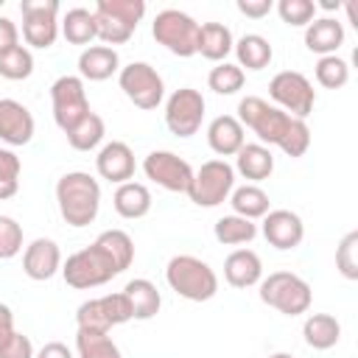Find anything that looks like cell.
Returning <instances> with one entry per match:
<instances>
[{"mask_svg": "<svg viewBox=\"0 0 358 358\" xmlns=\"http://www.w3.org/2000/svg\"><path fill=\"white\" fill-rule=\"evenodd\" d=\"M56 204L64 224L81 229L98 218L101 210V185L87 171H67L56 182Z\"/></svg>", "mask_w": 358, "mask_h": 358, "instance_id": "cell-1", "label": "cell"}, {"mask_svg": "<svg viewBox=\"0 0 358 358\" xmlns=\"http://www.w3.org/2000/svg\"><path fill=\"white\" fill-rule=\"evenodd\" d=\"M165 282L187 302H207L218 294V274L196 255H173L165 266Z\"/></svg>", "mask_w": 358, "mask_h": 358, "instance_id": "cell-2", "label": "cell"}, {"mask_svg": "<svg viewBox=\"0 0 358 358\" xmlns=\"http://www.w3.org/2000/svg\"><path fill=\"white\" fill-rule=\"evenodd\" d=\"M92 14L98 25V39L115 48L131 39L140 20L145 17V3L143 0H98Z\"/></svg>", "mask_w": 358, "mask_h": 358, "instance_id": "cell-3", "label": "cell"}, {"mask_svg": "<svg viewBox=\"0 0 358 358\" xmlns=\"http://www.w3.org/2000/svg\"><path fill=\"white\" fill-rule=\"evenodd\" d=\"M117 266L115 260L109 257V252L101 246V243H90L78 252H73L64 263H62V277L70 288H98L103 282H109L112 277H117Z\"/></svg>", "mask_w": 358, "mask_h": 358, "instance_id": "cell-4", "label": "cell"}, {"mask_svg": "<svg viewBox=\"0 0 358 358\" xmlns=\"http://www.w3.org/2000/svg\"><path fill=\"white\" fill-rule=\"evenodd\" d=\"M257 288H260V302L280 310L282 316L308 313V308L313 302V291H310L308 280H302L294 271H271L268 277H263L257 282Z\"/></svg>", "mask_w": 358, "mask_h": 358, "instance_id": "cell-5", "label": "cell"}, {"mask_svg": "<svg viewBox=\"0 0 358 358\" xmlns=\"http://www.w3.org/2000/svg\"><path fill=\"white\" fill-rule=\"evenodd\" d=\"M238 120L243 129H252L257 134L260 145H277L280 148V143L285 140V134L296 117L285 115L282 109H277L266 98L246 95L238 101Z\"/></svg>", "mask_w": 358, "mask_h": 358, "instance_id": "cell-6", "label": "cell"}, {"mask_svg": "<svg viewBox=\"0 0 358 358\" xmlns=\"http://www.w3.org/2000/svg\"><path fill=\"white\" fill-rule=\"evenodd\" d=\"M199 25L190 14L179 11V8H162L157 11L154 22H151V36L171 50L179 59L196 56V39H199Z\"/></svg>", "mask_w": 358, "mask_h": 358, "instance_id": "cell-7", "label": "cell"}, {"mask_svg": "<svg viewBox=\"0 0 358 358\" xmlns=\"http://www.w3.org/2000/svg\"><path fill=\"white\" fill-rule=\"evenodd\" d=\"M235 187V168L227 159H207L199 171H193L187 196L196 207H218L229 199Z\"/></svg>", "mask_w": 358, "mask_h": 358, "instance_id": "cell-8", "label": "cell"}, {"mask_svg": "<svg viewBox=\"0 0 358 358\" xmlns=\"http://www.w3.org/2000/svg\"><path fill=\"white\" fill-rule=\"evenodd\" d=\"M268 95L277 109H282L291 117L305 120L316 106V90L299 70H280L268 81Z\"/></svg>", "mask_w": 358, "mask_h": 358, "instance_id": "cell-9", "label": "cell"}, {"mask_svg": "<svg viewBox=\"0 0 358 358\" xmlns=\"http://www.w3.org/2000/svg\"><path fill=\"white\" fill-rule=\"evenodd\" d=\"M117 84L137 109H157L165 101V81L148 62H129L120 67Z\"/></svg>", "mask_w": 358, "mask_h": 358, "instance_id": "cell-10", "label": "cell"}, {"mask_svg": "<svg viewBox=\"0 0 358 358\" xmlns=\"http://www.w3.org/2000/svg\"><path fill=\"white\" fill-rule=\"evenodd\" d=\"M131 305L126 294H103L95 299H87L76 310V324L78 330H92V333H109L117 324L131 322Z\"/></svg>", "mask_w": 358, "mask_h": 358, "instance_id": "cell-11", "label": "cell"}, {"mask_svg": "<svg viewBox=\"0 0 358 358\" xmlns=\"http://www.w3.org/2000/svg\"><path fill=\"white\" fill-rule=\"evenodd\" d=\"M22 39L36 50L53 48L59 36V0H22Z\"/></svg>", "mask_w": 358, "mask_h": 358, "instance_id": "cell-12", "label": "cell"}, {"mask_svg": "<svg viewBox=\"0 0 358 358\" xmlns=\"http://www.w3.org/2000/svg\"><path fill=\"white\" fill-rule=\"evenodd\" d=\"M204 95L193 87H179L165 101V126L176 137H193L204 120Z\"/></svg>", "mask_w": 358, "mask_h": 358, "instance_id": "cell-13", "label": "cell"}, {"mask_svg": "<svg viewBox=\"0 0 358 358\" xmlns=\"http://www.w3.org/2000/svg\"><path fill=\"white\" fill-rule=\"evenodd\" d=\"M50 103H53V120L62 131L73 129L90 109L87 87L78 76H59L50 84Z\"/></svg>", "mask_w": 358, "mask_h": 358, "instance_id": "cell-14", "label": "cell"}, {"mask_svg": "<svg viewBox=\"0 0 358 358\" xmlns=\"http://www.w3.org/2000/svg\"><path fill=\"white\" fill-rule=\"evenodd\" d=\"M143 173L165 187L168 193H187L190 187V179H193V168L187 159H182L179 154L173 151H151L145 159H143Z\"/></svg>", "mask_w": 358, "mask_h": 358, "instance_id": "cell-15", "label": "cell"}, {"mask_svg": "<svg viewBox=\"0 0 358 358\" xmlns=\"http://www.w3.org/2000/svg\"><path fill=\"white\" fill-rule=\"evenodd\" d=\"M263 238L274 249L288 252V249H296L302 243L305 224L294 210H268L263 215Z\"/></svg>", "mask_w": 358, "mask_h": 358, "instance_id": "cell-16", "label": "cell"}, {"mask_svg": "<svg viewBox=\"0 0 358 358\" xmlns=\"http://www.w3.org/2000/svg\"><path fill=\"white\" fill-rule=\"evenodd\" d=\"M95 171H98L101 179H106L112 185L131 182V176H134V151L123 140L103 143L98 148V157H95Z\"/></svg>", "mask_w": 358, "mask_h": 358, "instance_id": "cell-17", "label": "cell"}, {"mask_svg": "<svg viewBox=\"0 0 358 358\" xmlns=\"http://www.w3.org/2000/svg\"><path fill=\"white\" fill-rule=\"evenodd\" d=\"M22 271L25 277L45 282L62 271V249L50 238H34L22 252Z\"/></svg>", "mask_w": 358, "mask_h": 358, "instance_id": "cell-18", "label": "cell"}, {"mask_svg": "<svg viewBox=\"0 0 358 358\" xmlns=\"http://www.w3.org/2000/svg\"><path fill=\"white\" fill-rule=\"evenodd\" d=\"M34 115L14 98H0V140L6 145H28L34 137Z\"/></svg>", "mask_w": 358, "mask_h": 358, "instance_id": "cell-19", "label": "cell"}, {"mask_svg": "<svg viewBox=\"0 0 358 358\" xmlns=\"http://www.w3.org/2000/svg\"><path fill=\"white\" fill-rule=\"evenodd\" d=\"M246 143V129L241 126V120L235 115H218L210 120L207 126V145L224 159V157H235Z\"/></svg>", "mask_w": 358, "mask_h": 358, "instance_id": "cell-20", "label": "cell"}, {"mask_svg": "<svg viewBox=\"0 0 358 358\" xmlns=\"http://www.w3.org/2000/svg\"><path fill=\"white\" fill-rule=\"evenodd\" d=\"M120 73V56L109 45H90L78 56V78L81 81H106Z\"/></svg>", "mask_w": 358, "mask_h": 358, "instance_id": "cell-21", "label": "cell"}, {"mask_svg": "<svg viewBox=\"0 0 358 358\" xmlns=\"http://www.w3.org/2000/svg\"><path fill=\"white\" fill-rule=\"evenodd\" d=\"M224 280L232 288H252L263 280V260L252 249H235L224 260Z\"/></svg>", "mask_w": 358, "mask_h": 358, "instance_id": "cell-22", "label": "cell"}, {"mask_svg": "<svg viewBox=\"0 0 358 358\" xmlns=\"http://www.w3.org/2000/svg\"><path fill=\"white\" fill-rule=\"evenodd\" d=\"M344 45V22L336 17H316L305 25V48L319 56H333Z\"/></svg>", "mask_w": 358, "mask_h": 358, "instance_id": "cell-23", "label": "cell"}, {"mask_svg": "<svg viewBox=\"0 0 358 358\" xmlns=\"http://www.w3.org/2000/svg\"><path fill=\"white\" fill-rule=\"evenodd\" d=\"M235 173H241L243 179H249V185L263 182L274 173V154L268 145L260 143H243V148L235 154Z\"/></svg>", "mask_w": 358, "mask_h": 358, "instance_id": "cell-24", "label": "cell"}, {"mask_svg": "<svg viewBox=\"0 0 358 358\" xmlns=\"http://www.w3.org/2000/svg\"><path fill=\"white\" fill-rule=\"evenodd\" d=\"M235 36L224 22H201L199 25V39H196V53H201L210 62H227L232 53Z\"/></svg>", "mask_w": 358, "mask_h": 358, "instance_id": "cell-25", "label": "cell"}, {"mask_svg": "<svg viewBox=\"0 0 358 358\" xmlns=\"http://www.w3.org/2000/svg\"><path fill=\"white\" fill-rule=\"evenodd\" d=\"M112 207L120 218L137 221V218L148 215V210H151V190L143 182H123L115 187Z\"/></svg>", "mask_w": 358, "mask_h": 358, "instance_id": "cell-26", "label": "cell"}, {"mask_svg": "<svg viewBox=\"0 0 358 358\" xmlns=\"http://www.w3.org/2000/svg\"><path fill=\"white\" fill-rule=\"evenodd\" d=\"M123 294H126V299H129V305H131V316H134L137 322L154 319V316L159 313V308H162V296H159L157 285H154L151 280H145V277L129 280L126 288H123Z\"/></svg>", "mask_w": 358, "mask_h": 358, "instance_id": "cell-27", "label": "cell"}, {"mask_svg": "<svg viewBox=\"0 0 358 358\" xmlns=\"http://www.w3.org/2000/svg\"><path fill=\"white\" fill-rule=\"evenodd\" d=\"M232 53H235V64L243 70H263V67H268L271 64V59H274V48H271V42L266 39V36H260V34H243L235 45H232Z\"/></svg>", "mask_w": 358, "mask_h": 358, "instance_id": "cell-28", "label": "cell"}, {"mask_svg": "<svg viewBox=\"0 0 358 358\" xmlns=\"http://www.w3.org/2000/svg\"><path fill=\"white\" fill-rule=\"evenodd\" d=\"M302 338L310 350H330L341 338V322L330 313H310L302 322Z\"/></svg>", "mask_w": 358, "mask_h": 358, "instance_id": "cell-29", "label": "cell"}, {"mask_svg": "<svg viewBox=\"0 0 358 358\" xmlns=\"http://www.w3.org/2000/svg\"><path fill=\"white\" fill-rule=\"evenodd\" d=\"M59 31H62V36H64L70 45H87V48H90V42L98 39L95 14H92L90 8H81V6L64 11V17H62V22H59Z\"/></svg>", "mask_w": 358, "mask_h": 358, "instance_id": "cell-30", "label": "cell"}, {"mask_svg": "<svg viewBox=\"0 0 358 358\" xmlns=\"http://www.w3.org/2000/svg\"><path fill=\"white\" fill-rule=\"evenodd\" d=\"M227 201L232 204V213H235V215L249 218V221L263 218V215L271 210V199H268V193H266L260 185H241V187H232V193H229Z\"/></svg>", "mask_w": 358, "mask_h": 358, "instance_id": "cell-31", "label": "cell"}, {"mask_svg": "<svg viewBox=\"0 0 358 358\" xmlns=\"http://www.w3.org/2000/svg\"><path fill=\"white\" fill-rule=\"evenodd\" d=\"M103 134H106V123L98 112H87L73 129L64 131L67 143L76 148V151H92L103 143Z\"/></svg>", "mask_w": 358, "mask_h": 358, "instance_id": "cell-32", "label": "cell"}, {"mask_svg": "<svg viewBox=\"0 0 358 358\" xmlns=\"http://www.w3.org/2000/svg\"><path fill=\"white\" fill-rule=\"evenodd\" d=\"M213 235L218 243L224 246H241V243H252L255 235H257V224L249 221V218H241L235 213L229 215H221L215 224H213Z\"/></svg>", "mask_w": 358, "mask_h": 358, "instance_id": "cell-33", "label": "cell"}, {"mask_svg": "<svg viewBox=\"0 0 358 358\" xmlns=\"http://www.w3.org/2000/svg\"><path fill=\"white\" fill-rule=\"evenodd\" d=\"M76 352L78 358H123L120 347L109 338V333L76 330Z\"/></svg>", "mask_w": 358, "mask_h": 358, "instance_id": "cell-34", "label": "cell"}, {"mask_svg": "<svg viewBox=\"0 0 358 358\" xmlns=\"http://www.w3.org/2000/svg\"><path fill=\"white\" fill-rule=\"evenodd\" d=\"M95 243H101L109 252V257L115 260V266H117L120 274L131 266V260H134V241H131L129 232H123V229H103L95 238Z\"/></svg>", "mask_w": 358, "mask_h": 358, "instance_id": "cell-35", "label": "cell"}, {"mask_svg": "<svg viewBox=\"0 0 358 358\" xmlns=\"http://www.w3.org/2000/svg\"><path fill=\"white\" fill-rule=\"evenodd\" d=\"M243 81L246 73L235 62H218L207 76V87L218 95H235L238 90H243Z\"/></svg>", "mask_w": 358, "mask_h": 358, "instance_id": "cell-36", "label": "cell"}, {"mask_svg": "<svg viewBox=\"0 0 358 358\" xmlns=\"http://www.w3.org/2000/svg\"><path fill=\"white\" fill-rule=\"evenodd\" d=\"M313 73H316V81H319L324 90H341V87L350 81V64H347L338 53H333V56H319Z\"/></svg>", "mask_w": 358, "mask_h": 358, "instance_id": "cell-37", "label": "cell"}, {"mask_svg": "<svg viewBox=\"0 0 358 358\" xmlns=\"http://www.w3.org/2000/svg\"><path fill=\"white\" fill-rule=\"evenodd\" d=\"M34 73V53L25 45H14L0 56V76L8 81H22Z\"/></svg>", "mask_w": 358, "mask_h": 358, "instance_id": "cell-38", "label": "cell"}, {"mask_svg": "<svg viewBox=\"0 0 358 358\" xmlns=\"http://www.w3.org/2000/svg\"><path fill=\"white\" fill-rule=\"evenodd\" d=\"M20 171L22 162L11 148H0V201L17 196L20 190Z\"/></svg>", "mask_w": 358, "mask_h": 358, "instance_id": "cell-39", "label": "cell"}, {"mask_svg": "<svg viewBox=\"0 0 358 358\" xmlns=\"http://www.w3.org/2000/svg\"><path fill=\"white\" fill-rule=\"evenodd\" d=\"M316 3L313 0H280L277 3V14L285 25L291 28H305L308 22L316 20Z\"/></svg>", "mask_w": 358, "mask_h": 358, "instance_id": "cell-40", "label": "cell"}, {"mask_svg": "<svg viewBox=\"0 0 358 358\" xmlns=\"http://www.w3.org/2000/svg\"><path fill=\"white\" fill-rule=\"evenodd\" d=\"M336 268L344 280H358V232H347L336 246Z\"/></svg>", "mask_w": 358, "mask_h": 358, "instance_id": "cell-41", "label": "cell"}, {"mask_svg": "<svg viewBox=\"0 0 358 358\" xmlns=\"http://www.w3.org/2000/svg\"><path fill=\"white\" fill-rule=\"evenodd\" d=\"M22 252V227L11 215H0V260H11Z\"/></svg>", "mask_w": 358, "mask_h": 358, "instance_id": "cell-42", "label": "cell"}, {"mask_svg": "<svg viewBox=\"0 0 358 358\" xmlns=\"http://www.w3.org/2000/svg\"><path fill=\"white\" fill-rule=\"evenodd\" d=\"M34 355H36V350H34L31 338L22 336V333H14V336L0 347V358H34Z\"/></svg>", "mask_w": 358, "mask_h": 358, "instance_id": "cell-43", "label": "cell"}, {"mask_svg": "<svg viewBox=\"0 0 358 358\" xmlns=\"http://www.w3.org/2000/svg\"><path fill=\"white\" fill-rule=\"evenodd\" d=\"M14 45H20V28H17L14 20H8V17L0 14V56L6 50H11Z\"/></svg>", "mask_w": 358, "mask_h": 358, "instance_id": "cell-44", "label": "cell"}, {"mask_svg": "<svg viewBox=\"0 0 358 358\" xmlns=\"http://www.w3.org/2000/svg\"><path fill=\"white\" fill-rule=\"evenodd\" d=\"M235 6H238V11H241L243 17H252V20H263V17L274 8L271 0H238Z\"/></svg>", "mask_w": 358, "mask_h": 358, "instance_id": "cell-45", "label": "cell"}, {"mask_svg": "<svg viewBox=\"0 0 358 358\" xmlns=\"http://www.w3.org/2000/svg\"><path fill=\"white\" fill-rule=\"evenodd\" d=\"M17 330H14V313H11V308L6 305V302H0V347L14 336Z\"/></svg>", "mask_w": 358, "mask_h": 358, "instance_id": "cell-46", "label": "cell"}, {"mask_svg": "<svg viewBox=\"0 0 358 358\" xmlns=\"http://www.w3.org/2000/svg\"><path fill=\"white\" fill-rule=\"evenodd\" d=\"M34 358H73V352H70V347L62 344V341H48L42 350H36Z\"/></svg>", "mask_w": 358, "mask_h": 358, "instance_id": "cell-47", "label": "cell"}, {"mask_svg": "<svg viewBox=\"0 0 358 358\" xmlns=\"http://www.w3.org/2000/svg\"><path fill=\"white\" fill-rule=\"evenodd\" d=\"M322 8H324V11H338V8H341V3H333V0H324V3H322Z\"/></svg>", "mask_w": 358, "mask_h": 358, "instance_id": "cell-48", "label": "cell"}, {"mask_svg": "<svg viewBox=\"0 0 358 358\" xmlns=\"http://www.w3.org/2000/svg\"><path fill=\"white\" fill-rule=\"evenodd\" d=\"M266 358H294L291 352H271V355H266Z\"/></svg>", "mask_w": 358, "mask_h": 358, "instance_id": "cell-49", "label": "cell"}, {"mask_svg": "<svg viewBox=\"0 0 358 358\" xmlns=\"http://www.w3.org/2000/svg\"><path fill=\"white\" fill-rule=\"evenodd\" d=\"M3 3H6V0H0V8H3Z\"/></svg>", "mask_w": 358, "mask_h": 358, "instance_id": "cell-50", "label": "cell"}]
</instances>
